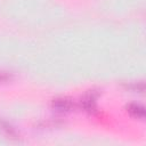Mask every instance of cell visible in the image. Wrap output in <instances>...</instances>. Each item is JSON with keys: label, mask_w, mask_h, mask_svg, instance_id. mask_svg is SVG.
<instances>
[{"label": "cell", "mask_w": 146, "mask_h": 146, "mask_svg": "<svg viewBox=\"0 0 146 146\" xmlns=\"http://www.w3.org/2000/svg\"><path fill=\"white\" fill-rule=\"evenodd\" d=\"M52 107L59 112H68L73 110L74 103L72 99L67 97H60V98H56L52 100Z\"/></svg>", "instance_id": "6da1fadb"}, {"label": "cell", "mask_w": 146, "mask_h": 146, "mask_svg": "<svg viewBox=\"0 0 146 146\" xmlns=\"http://www.w3.org/2000/svg\"><path fill=\"white\" fill-rule=\"evenodd\" d=\"M81 106L87 112H94L96 110V95L92 91L88 92L81 99Z\"/></svg>", "instance_id": "7a4b0ae2"}, {"label": "cell", "mask_w": 146, "mask_h": 146, "mask_svg": "<svg viewBox=\"0 0 146 146\" xmlns=\"http://www.w3.org/2000/svg\"><path fill=\"white\" fill-rule=\"evenodd\" d=\"M127 111L133 117H137V119H144L145 117V108L140 104L131 103L127 106Z\"/></svg>", "instance_id": "3957f363"}, {"label": "cell", "mask_w": 146, "mask_h": 146, "mask_svg": "<svg viewBox=\"0 0 146 146\" xmlns=\"http://www.w3.org/2000/svg\"><path fill=\"white\" fill-rule=\"evenodd\" d=\"M11 79V74L8 73V72H3V71H0V83L2 82H7Z\"/></svg>", "instance_id": "277c9868"}]
</instances>
